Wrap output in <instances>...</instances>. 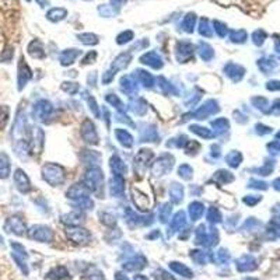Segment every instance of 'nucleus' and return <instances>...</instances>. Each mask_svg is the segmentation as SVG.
Here are the masks:
<instances>
[{"label":"nucleus","instance_id":"1","mask_svg":"<svg viewBox=\"0 0 280 280\" xmlns=\"http://www.w3.org/2000/svg\"><path fill=\"white\" fill-rule=\"evenodd\" d=\"M14 182H16L17 188L21 190V192H27L28 188H30L28 178H27V175L22 172L21 169H17V171L14 172Z\"/></svg>","mask_w":280,"mask_h":280},{"label":"nucleus","instance_id":"2","mask_svg":"<svg viewBox=\"0 0 280 280\" xmlns=\"http://www.w3.org/2000/svg\"><path fill=\"white\" fill-rule=\"evenodd\" d=\"M6 228H7V231L16 233V234H21L22 230H24V224L19 217H10L6 222Z\"/></svg>","mask_w":280,"mask_h":280},{"label":"nucleus","instance_id":"3","mask_svg":"<svg viewBox=\"0 0 280 280\" xmlns=\"http://www.w3.org/2000/svg\"><path fill=\"white\" fill-rule=\"evenodd\" d=\"M10 174V160L4 153H0V179H6Z\"/></svg>","mask_w":280,"mask_h":280},{"label":"nucleus","instance_id":"4","mask_svg":"<svg viewBox=\"0 0 280 280\" xmlns=\"http://www.w3.org/2000/svg\"><path fill=\"white\" fill-rule=\"evenodd\" d=\"M65 16H66V10H63V9H52L48 13V19L52 21H59V20L65 19Z\"/></svg>","mask_w":280,"mask_h":280},{"label":"nucleus","instance_id":"5","mask_svg":"<svg viewBox=\"0 0 280 280\" xmlns=\"http://www.w3.org/2000/svg\"><path fill=\"white\" fill-rule=\"evenodd\" d=\"M252 39H254V44L255 45H262L266 39V33L263 30H258L255 33L252 34Z\"/></svg>","mask_w":280,"mask_h":280},{"label":"nucleus","instance_id":"6","mask_svg":"<svg viewBox=\"0 0 280 280\" xmlns=\"http://www.w3.org/2000/svg\"><path fill=\"white\" fill-rule=\"evenodd\" d=\"M230 38H231L234 42H244L246 39V33L245 31H243V30H240V31H233V33L230 34Z\"/></svg>","mask_w":280,"mask_h":280},{"label":"nucleus","instance_id":"7","mask_svg":"<svg viewBox=\"0 0 280 280\" xmlns=\"http://www.w3.org/2000/svg\"><path fill=\"white\" fill-rule=\"evenodd\" d=\"M195 21H196V19H195V14H188L187 17H185V20H184V30H187V31H192V28H193V25H195Z\"/></svg>","mask_w":280,"mask_h":280},{"label":"nucleus","instance_id":"8","mask_svg":"<svg viewBox=\"0 0 280 280\" xmlns=\"http://www.w3.org/2000/svg\"><path fill=\"white\" fill-rule=\"evenodd\" d=\"M9 121V110L6 107H0V129L6 126Z\"/></svg>","mask_w":280,"mask_h":280},{"label":"nucleus","instance_id":"9","mask_svg":"<svg viewBox=\"0 0 280 280\" xmlns=\"http://www.w3.org/2000/svg\"><path fill=\"white\" fill-rule=\"evenodd\" d=\"M259 67L262 69V72H270L275 67V62L268 60V59H262V60H259Z\"/></svg>","mask_w":280,"mask_h":280},{"label":"nucleus","instance_id":"10","mask_svg":"<svg viewBox=\"0 0 280 280\" xmlns=\"http://www.w3.org/2000/svg\"><path fill=\"white\" fill-rule=\"evenodd\" d=\"M268 149L270 150V153L273 154H280V143L279 142H273L268 146Z\"/></svg>","mask_w":280,"mask_h":280},{"label":"nucleus","instance_id":"11","mask_svg":"<svg viewBox=\"0 0 280 280\" xmlns=\"http://www.w3.org/2000/svg\"><path fill=\"white\" fill-rule=\"evenodd\" d=\"M214 25H216V30H217V33L220 34L222 37H224V35H225V33H227V30H225V25H224V24H222V22H219V21L214 22Z\"/></svg>","mask_w":280,"mask_h":280},{"label":"nucleus","instance_id":"12","mask_svg":"<svg viewBox=\"0 0 280 280\" xmlns=\"http://www.w3.org/2000/svg\"><path fill=\"white\" fill-rule=\"evenodd\" d=\"M132 35L133 34L132 33H125V34H122L121 37H118V42H121V44H123V42H126V41H129V38H132Z\"/></svg>","mask_w":280,"mask_h":280},{"label":"nucleus","instance_id":"13","mask_svg":"<svg viewBox=\"0 0 280 280\" xmlns=\"http://www.w3.org/2000/svg\"><path fill=\"white\" fill-rule=\"evenodd\" d=\"M268 90H272V91H275V90H280V81L279 80H275V81H270L268 83Z\"/></svg>","mask_w":280,"mask_h":280},{"label":"nucleus","instance_id":"14","mask_svg":"<svg viewBox=\"0 0 280 280\" xmlns=\"http://www.w3.org/2000/svg\"><path fill=\"white\" fill-rule=\"evenodd\" d=\"M272 112L279 115L280 113V100H278L276 102H275V105H273V108H272Z\"/></svg>","mask_w":280,"mask_h":280},{"label":"nucleus","instance_id":"15","mask_svg":"<svg viewBox=\"0 0 280 280\" xmlns=\"http://www.w3.org/2000/svg\"><path fill=\"white\" fill-rule=\"evenodd\" d=\"M125 1H126V0H111L113 7H119V6H122Z\"/></svg>","mask_w":280,"mask_h":280},{"label":"nucleus","instance_id":"16","mask_svg":"<svg viewBox=\"0 0 280 280\" xmlns=\"http://www.w3.org/2000/svg\"><path fill=\"white\" fill-rule=\"evenodd\" d=\"M273 187H275V189L280 190V178H278L273 182Z\"/></svg>","mask_w":280,"mask_h":280},{"label":"nucleus","instance_id":"17","mask_svg":"<svg viewBox=\"0 0 280 280\" xmlns=\"http://www.w3.org/2000/svg\"><path fill=\"white\" fill-rule=\"evenodd\" d=\"M37 1H38V3H39L41 6H45V4L48 3V0H37Z\"/></svg>","mask_w":280,"mask_h":280},{"label":"nucleus","instance_id":"18","mask_svg":"<svg viewBox=\"0 0 280 280\" xmlns=\"http://www.w3.org/2000/svg\"><path fill=\"white\" fill-rule=\"evenodd\" d=\"M278 139H280V132H279V133H278Z\"/></svg>","mask_w":280,"mask_h":280},{"label":"nucleus","instance_id":"19","mask_svg":"<svg viewBox=\"0 0 280 280\" xmlns=\"http://www.w3.org/2000/svg\"><path fill=\"white\" fill-rule=\"evenodd\" d=\"M0 243H1V237H0Z\"/></svg>","mask_w":280,"mask_h":280},{"label":"nucleus","instance_id":"20","mask_svg":"<svg viewBox=\"0 0 280 280\" xmlns=\"http://www.w3.org/2000/svg\"><path fill=\"white\" fill-rule=\"evenodd\" d=\"M27 1H30V0H27Z\"/></svg>","mask_w":280,"mask_h":280}]
</instances>
